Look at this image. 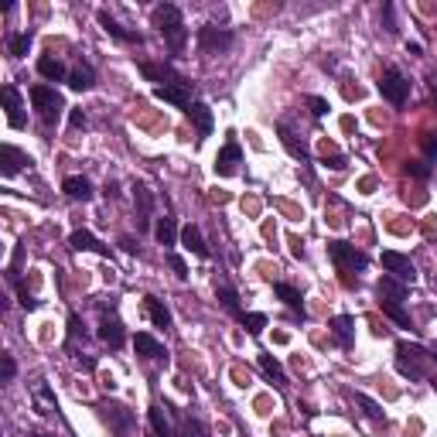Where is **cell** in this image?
<instances>
[{
	"instance_id": "46",
	"label": "cell",
	"mask_w": 437,
	"mask_h": 437,
	"mask_svg": "<svg viewBox=\"0 0 437 437\" xmlns=\"http://www.w3.org/2000/svg\"><path fill=\"white\" fill-rule=\"evenodd\" d=\"M120 246H123V253H130V257L137 253V243H134L130 236H123V239H120Z\"/></svg>"
},
{
	"instance_id": "40",
	"label": "cell",
	"mask_w": 437,
	"mask_h": 437,
	"mask_svg": "<svg viewBox=\"0 0 437 437\" xmlns=\"http://www.w3.org/2000/svg\"><path fill=\"white\" fill-rule=\"evenodd\" d=\"M424 154H427V161L437 164V134H427V137H424Z\"/></svg>"
},
{
	"instance_id": "49",
	"label": "cell",
	"mask_w": 437,
	"mask_h": 437,
	"mask_svg": "<svg viewBox=\"0 0 437 437\" xmlns=\"http://www.w3.org/2000/svg\"><path fill=\"white\" fill-rule=\"evenodd\" d=\"M407 52H410V55H424V48H420L417 41H410V45H407Z\"/></svg>"
},
{
	"instance_id": "19",
	"label": "cell",
	"mask_w": 437,
	"mask_h": 437,
	"mask_svg": "<svg viewBox=\"0 0 437 437\" xmlns=\"http://www.w3.org/2000/svg\"><path fill=\"white\" fill-rule=\"evenodd\" d=\"M0 164H3V168H0L3 178H14L21 168H24V154H21L14 144H3V147H0Z\"/></svg>"
},
{
	"instance_id": "21",
	"label": "cell",
	"mask_w": 437,
	"mask_h": 437,
	"mask_svg": "<svg viewBox=\"0 0 437 437\" xmlns=\"http://www.w3.org/2000/svg\"><path fill=\"white\" fill-rule=\"evenodd\" d=\"M273 294H277V297H280V301L294 311V315H301V318H304V304H301V290H297V287H290V284L277 280V284H273Z\"/></svg>"
},
{
	"instance_id": "43",
	"label": "cell",
	"mask_w": 437,
	"mask_h": 437,
	"mask_svg": "<svg viewBox=\"0 0 437 437\" xmlns=\"http://www.w3.org/2000/svg\"><path fill=\"white\" fill-rule=\"evenodd\" d=\"M69 123H72V130H83V127H86V113H83V109H72V113H69Z\"/></svg>"
},
{
	"instance_id": "3",
	"label": "cell",
	"mask_w": 437,
	"mask_h": 437,
	"mask_svg": "<svg viewBox=\"0 0 437 437\" xmlns=\"http://www.w3.org/2000/svg\"><path fill=\"white\" fill-rule=\"evenodd\" d=\"M427 362H431L427 349H420V345H410V342H400V345H396V369H400V376H410V379H424V372H427Z\"/></svg>"
},
{
	"instance_id": "4",
	"label": "cell",
	"mask_w": 437,
	"mask_h": 437,
	"mask_svg": "<svg viewBox=\"0 0 437 437\" xmlns=\"http://www.w3.org/2000/svg\"><path fill=\"white\" fill-rule=\"evenodd\" d=\"M379 92H383V99H390L393 106H403L407 96H410V79H407L400 69H386L383 79H379Z\"/></svg>"
},
{
	"instance_id": "16",
	"label": "cell",
	"mask_w": 437,
	"mask_h": 437,
	"mask_svg": "<svg viewBox=\"0 0 437 437\" xmlns=\"http://www.w3.org/2000/svg\"><path fill=\"white\" fill-rule=\"evenodd\" d=\"M140 76L144 79H151V83H161V86H168V83H175V69L168 65V62H140Z\"/></svg>"
},
{
	"instance_id": "5",
	"label": "cell",
	"mask_w": 437,
	"mask_h": 437,
	"mask_svg": "<svg viewBox=\"0 0 437 437\" xmlns=\"http://www.w3.org/2000/svg\"><path fill=\"white\" fill-rule=\"evenodd\" d=\"M328 257L335 260L339 270H365V266H369V257H365V253H359V250L349 246V243H342V239L328 243Z\"/></svg>"
},
{
	"instance_id": "50",
	"label": "cell",
	"mask_w": 437,
	"mask_h": 437,
	"mask_svg": "<svg viewBox=\"0 0 437 437\" xmlns=\"http://www.w3.org/2000/svg\"><path fill=\"white\" fill-rule=\"evenodd\" d=\"M31 437H48V434H31Z\"/></svg>"
},
{
	"instance_id": "33",
	"label": "cell",
	"mask_w": 437,
	"mask_h": 437,
	"mask_svg": "<svg viewBox=\"0 0 437 437\" xmlns=\"http://www.w3.org/2000/svg\"><path fill=\"white\" fill-rule=\"evenodd\" d=\"M147 417H151V427H154V434H158V437H175V434H171V424H168V417H164V410H161V407H151V410H147Z\"/></svg>"
},
{
	"instance_id": "17",
	"label": "cell",
	"mask_w": 437,
	"mask_h": 437,
	"mask_svg": "<svg viewBox=\"0 0 437 437\" xmlns=\"http://www.w3.org/2000/svg\"><path fill=\"white\" fill-rule=\"evenodd\" d=\"M134 195H137V226H140V229H147V222H151L147 215L154 212V195H151V188H147V184H137V188H134Z\"/></svg>"
},
{
	"instance_id": "27",
	"label": "cell",
	"mask_w": 437,
	"mask_h": 437,
	"mask_svg": "<svg viewBox=\"0 0 437 437\" xmlns=\"http://www.w3.org/2000/svg\"><path fill=\"white\" fill-rule=\"evenodd\" d=\"M154 236H158V243L161 246H175L178 243V226H175V219H158V226H154Z\"/></svg>"
},
{
	"instance_id": "35",
	"label": "cell",
	"mask_w": 437,
	"mask_h": 437,
	"mask_svg": "<svg viewBox=\"0 0 437 437\" xmlns=\"http://www.w3.org/2000/svg\"><path fill=\"white\" fill-rule=\"evenodd\" d=\"M355 403L365 410V417H369V420H383V410H379V403H376V400H369L365 393H355Z\"/></svg>"
},
{
	"instance_id": "6",
	"label": "cell",
	"mask_w": 437,
	"mask_h": 437,
	"mask_svg": "<svg viewBox=\"0 0 437 437\" xmlns=\"http://www.w3.org/2000/svg\"><path fill=\"white\" fill-rule=\"evenodd\" d=\"M99 417H103V424H106L109 431H116V434H130V427H134V410L123 407V403H103V407H99Z\"/></svg>"
},
{
	"instance_id": "18",
	"label": "cell",
	"mask_w": 437,
	"mask_h": 437,
	"mask_svg": "<svg viewBox=\"0 0 437 437\" xmlns=\"http://www.w3.org/2000/svg\"><path fill=\"white\" fill-rule=\"evenodd\" d=\"M99 339H103L109 349H120V345L127 342V332H123V325H120L116 318H103V325H99Z\"/></svg>"
},
{
	"instance_id": "12",
	"label": "cell",
	"mask_w": 437,
	"mask_h": 437,
	"mask_svg": "<svg viewBox=\"0 0 437 437\" xmlns=\"http://www.w3.org/2000/svg\"><path fill=\"white\" fill-rule=\"evenodd\" d=\"M184 113H188V120H191V127H195L198 140L212 134V109H209L205 103H191V106H188Z\"/></svg>"
},
{
	"instance_id": "29",
	"label": "cell",
	"mask_w": 437,
	"mask_h": 437,
	"mask_svg": "<svg viewBox=\"0 0 437 437\" xmlns=\"http://www.w3.org/2000/svg\"><path fill=\"white\" fill-rule=\"evenodd\" d=\"M277 130H280V140H284L287 154H290V158H297V161H308V147H304V144H297V140H294V134H290L284 123H280Z\"/></svg>"
},
{
	"instance_id": "39",
	"label": "cell",
	"mask_w": 437,
	"mask_h": 437,
	"mask_svg": "<svg viewBox=\"0 0 437 437\" xmlns=\"http://www.w3.org/2000/svg\"><path fill=\"white\" fill-rule=\"evenodd\" d=\"M308 106H311L315 116H325L328 113V99H321V96H308Z\"/></svg>"
},
{
	"instance_id": "41",
	"label": "cell",
	"mask_w": 437,
	"mask_h": 437,
	"mask_svg": "<svg viewBox=\"0 0 437 437\" xmlns=\"http://www.w3.org/2000/svg\"><path fill=\"white\" fill-rule=\"evenodd\" d=\"M17 297H21V308H24V311H34V308H38V301L28 294V287H17Z\"/></svg>"
},
{
	"instance_id": "44",
	"label": "cell",
	"mask_w": 437,
	"mask_h": 437,
	"mask_svg": "<svg viewBox=\"0 0 437 437\" xmlns=\"http://www.w3.org/2000/svg\"><path fill=\"white\" fill-rule=\"evenodd\" d=\"M383 17H386V31H396V24H393V3H383Z\"/></svg>"
},
{
	"instance_id": "26",
	"label": "cell",
	"mask_w": 437,
	"mask_h": 437,
	"mask_svg": "<svg viewBox=\"0 0 437 437\" xmlns=\"http://www.w3.org/2000/svg\"><path fill=\"white\" fill-rule=\"evenodd\" d=\"M92 83H96V76H92V69H89V65H76V69L69 72V89H76V92L92 89Z\"/></svg>"
},
{
	"instance_id": "45",
	"label": "cell",
	"mask_w": 437,
	"mask_h": 437,
	"mask_svg": "<svg viewBox=\"0 0 437 437\" xmlns=\"http://www.w3.org/2000/svg\"><path fill=\"white\" fill-rule=\"evenodd\" d=\"M14 372H17L14 359H10V355H3V379H14Z\"/></svg>"
},
{
	"instance_id": "20",
	"label": "cell",
	"mask_w": 437,
	"mask_h": 437,
	"mask_svg": "<svg viewBox=\"0 0 437 437\" xmlns=\"http://www.w3.org/2000/svg\"><path fill=\"white\" fill-rule=\"evenodd\" d=\"M134 349H137V355H144V359H168L164 345H161L154 335H147V332H140V335L134 339Z\"/></svg>"
},
{
	"instance_id": "32",
	"label": "cell",
	"mask_w": 437,
	"mask_h": 437,
	"mask_svg": "<svg viewBox=\"0 0 437 437\" xmlns=\"http://www.w3.org/2000/svg\"><path fill=\"white\" fill-rule=\"evenodd\" d=\"M379 304H383V311H386V315H390L400 328H410V315L403 311V304H400V301H386V297H383Z\"/></svg>"
},
{
	"instance_id": "51",
	"label": "cell",
	"mask_w": 437,
	"mask_h": 437,
	"mask_svg": "<svg viewBox=\"0 0 437 437\" xmlns=\"http://www.w3.org/2000/svg\"><path fill=\"white\" fill-rule=\"evenodd\" d=\"M434 103H437V89H434Z\"/></svg>"
},
{
	"instance_id": "8",
	"label": "cell",
	"mask_w": 437,
	"mask_h": 437,
	"mask_svg": "<svg viewBox=\"0 0 437 437\" xmlns=\"http://www.w3.org/2000/svg\"><path fill=\"white\" fill-rule=\"evenodd\" d=\"M154 96L164 99V103H171V106H184L188 109L191 106V83L178 76L175 83H168V86H154Z\"/></svg>"
},
{
	"instance_id": "37",
	"label": "cell",
	"mask_w": 437,
	"mask_h": 437,
	"mask_svg": "<svg viewBox=\"0 0 437 437\" xmlns=\"http://www.w3.org/2000/svg\"><path fill=\"white\" fill-rule=\"evenodd\" d=\"M178 437H205V424H202V420H184L181 431H178Z\"/></svg>"
},
{
	"instance_id": "42",
	"label": "cell",
	"mask_w": 437,
	"mask_h": 437,
	"mask_svg": "<svg viewBox=\"0 0 437 437\" xmlns=\"http://www.w3.org/2000/svg\"><path fill=\"white\" fill-rule=\"evenodd\" d=\"M168 263H171V270H175V273H178V277H181V280L188 277V263L181 260L178 253H171V257H168Z\"/></svg>"
},
{
	"instance_id": "13",
	"label": "cell",
	"mask_w": 437,
	"mask_h": 437,
	"mask_svg": "<svg viewBox=\"0 0 437 437\" xmlns=\"http://www.w3.org/2000/svg\"><path fill=\"white\" fill-rule=\"evenodd\" d=\"M332 335H335V342H339V349H352L355 345V321H352L349 315H339V318H332Z\"/></svg>"
},
{
	"instance_id": "11",
	"label": "cell",
	"mask_w": 437,
	"mask_h": 437,
	"mask_svg": "<svg viewBox=\"0 0 437 437\" xmlns=\"http://www.w3.org/2000/svg\"><path fill=\"white\" fill-rule=\"evenodd\" d=\"M0 99H3V106H7V123H10L14 130H24L28 120H24V106H21V92H17V86H3L0 89Z\"/></svg>"
},
{
	"instance_id": "15",
	"label": "cell",
	"mask_w": 437,
	"mask_h": 437,
	"mask_svg": "<svg viewBox=\"0 0 437 437\" xmlns=\"http://www.w3.org/2000/svg\"><path fill=\"white\" fill-rule=\"evenodd\" d=\"M69 246L79 250V253H99V257H109V250H106L92 233H86V229H76V233L69 236Z\"/></svg>"
},
{
	"instance_id": "30",
	"label": "cell",
	"mask_w": 437,
	"mask_h": 437,
	"mask_svg": "<svg viewBox=\"0 0 437 437\" xmlns=\"http://www.w3.org/2000/svg\"><path fill=\"white\" fill-rule=\"evenodd\" d=\"M379 297H386V301H403L407 290H403V284H396V277H383V280H379Z\"/></svg>"
},
{
	"instance_id": "31",
	"label": "cell",
	"mask_w": 437,
	"mask_h": 437,
	"mask_svg": "<svg viewBox=\"0 0 437 437\" xmlns=\"http://www.w3.org/2000/svg\"><path fill=\"white\" fill-rule=\"evenodd\" d=\"M215 294H219V301H222V308H226L229 315H236V318H243V315H246V311H239V294H236L233 287H219Z\"/></svg>"
},
{
	"instance_id": "28",
	"label": "cell",
	"mask_w": 437,
	"mask_h": 437,
	"mask_svg": "<svg viewBox=\"0 0 437 437\" xmlns=\"http://www.w3.org/2000/svg\"><path fill=\"white\" fill-rule=\"evenodd\" d=\"M260 369H263V376H266V379H273L277 386H284V383H287V376H284V365H280L273 355H266V352L260 355Z\"/></svg>"
},
{
	"instance_id": "10",
	"label": "cell",
	"mask_w": 437,
	"mask_h": 437,
	"mask_svg": "<svg viewBox=\"0 0 437 437\" xmlns=\"http://www.w3.org/2000/svg\"><path fill=\"white\" fill-rule=\"evenodd\" d=\"M383 270L390 273V277H396V280H403V284H414L417 280V270H414V263L407 260L403 253H383Z\"/></svg>"
},
{
	"instance_id": "36",
	"label": "cell",
	"mask_w": 437,
	"mask_h": 437,
	"mask_svg": "<svg viewBox=\"0 0 437 437\" xmlns=\"http://www.w3.org/2000/svg\"><path fill=\"white\" fill-rule=\"evenodd\" d=\"M239 321H243V328H246L250 335H260L263 328H266V315H257V311H250V315H243Z\"/></svg>"
},
{
	"instance_id": "7",
	"label": "cell",
	"mask_w": 437,
	"mask_h": 437,
	"mask_svg": "<svg viewBox=\"0 0 437 437\" xmlns=\"http://www.w3.org/2000/svg\"><path fill=\"white\" fill-rule=\"evenodd\" d=\"M239 161H243V151H239V144L229 137V140L222 144V151L215 154L212 171H215L219 178H233V175H236V168H239Z\"/></svg>"
},
{
	"instance_id": "47",
	"label": "cell",
	"mask_w": 437,
	"mask_h": 437,
	"mask_svg": "<svg viewBox=\"0 0 437 437\" xmlns=\"http://www.w3.org/2000/svg\"><path fill=\"white\" fill-rule=\"evenodd\" d=\"M328 168H335V171H342V168H345V158H342V154H335V158L328 161Z\"/></svg>"
},
{
	"instance_id": "1",
	"label": "cell",
	"mask_w": 437,
	"mask_h": 437,
	"mask_svg": "<svg viewBox=\"0 0 437 437\" xmlns=\"http://www.w3.org/2000/svg\"><path fill=\"white\" fill-rule=\"evenodd\" d=\"M151 17H154V28L164 34L168 48L178 55V52L184 48V41H188V31H184V21H181V10H178L175 3H158Z\"/></svg>"
},
{
	"instance_id": "23",
	"label": "cell",
	"mask_w": 437,
	"mask_h": 437,
	"mask_svg": "<svg viewBox=\"0 0 437 437\" xmlns=\"http://www.w3.org/2000/svg\"><path fill=\"white\" fill-rule=\"evenodd\" d=\"M181 243L195 253V257H202V260H209V246H205V239H202V233H198V226H184L181 229Z\"/></svg>"
},
{
	"instance_id": "14",
	"label": "cell",
	"mask_w": 437,
	"mask_h": 437,
	"mask_svg": "<svg viewBox=\"0 0 437 437\" xmlns=\"http://www.w3.org/2000/svg\"><path fill=\"white\" fill-rule=\"evenodd\" d=\"M99 24H103V31H106V34H113V38H116V41H123V45H144V38H140L137 31L120 28V24H116L106 10H99Z\"/></svg>"
},
{
	"instance_id": "9",
	"label": "cell",
	"mask_w": 437,
	"mask_h": 437,
	"mask_svg": "<svg viewBox=\"0 0 437 437\" xmlns=\"http://www.w3.org/2000/svg\"><path fill=\"white\" fill-rule=\"evenodd\" d=\"M198 48L202 52H226V48H233V31H226V28H198Z\"/></svg>"
},
{
	"instance_id": "34",
	"label": "cell",
	"mask_w": 437,
	"mask_h": 437,
	"mask_svg": "<svg viewBox=\"0 0 437 437\" xmlns=\"http://www.w3.org/2000/svg\"><path fill=\"white\" fill-rule=\"evenodd\" d=\"M7 48H10V55H14V58H24V55L31 52V34H10Z\"/></svg>"
},
{
	"instance_id": "25",
	"label": "cell",
	"mask_w": 437,
	"mask_h": 437,
	"mask_svg": "<svg viewBox=\"0 0 437 437\" xmlns=\"http://www.w3.org/2000/svg\"><path fill=\"white\" fill-rule=\"evenodd\" d=\"M38 72H41L48 83H62V79H69V76H65V65H62L58 58H52V55H41V58H38Z\"/></svg>"
},
{
	"instance_id": "2",
	"label": "cell",
	"mask_w": 437,
	"mask_h": 437,
	"mask_svg": "<svg viewBox=\"0 0 437 437\" xmlns=\"http://www.w3.org/2000/svg\"><path fill=\"white\" fill-rule=\"evenodd\" d=\"M31 103H34V109L41 113V120L48 127H55L58 116L65 113V99H62V92L55 86H34L31 89Z\"/></svg>"
},
{
	"instance_id": "38",
	"label": "cell",
	"mask_w": 437,
	"mask_h": 437,
	"mask_svg": "<svg viewBox=\"0 0 437 437\" xmlns=\"http://www.w3.org/2000/svg\"><path fill=\"white\" fill-rule=\"evenodd\" d=\"M407 175L417 178V181H424V178H431V168H427L424 161H410V164H407Z\"/></svg>"
},
{
	"instance_id": "24",
	"label": "cell",
	"mask_w": 437,
	"mask_h": 437,
	"mask_svg": "<svg viewBox=\"0 0 437 437\" xmlns=\"http://www.w3.org/2000/svg\"><path fill=\"white\" fill-rule=\"evenodd\" d=\"M144 308H147L154 328H171V311L164 308V301H158V297H144Z\"/></svg>"
},
{
	"instance_id": "48",
	"label": "cell",
	"mask_w": 437,
	"mask_h": 437,
	"mask_svg": "<svg viewBox=\"0 0 437 437\" xmlns=\"http://www.w3.org/2000/svg\"><path fill=\"white\" fill-rule=\"evenodd\" d=\"M38 396H41V400H48V403H55V393H52L48 386H41V390H38Z\"/></svg>"
},
{
	"instance_id": "22",
	"label": "cell",
	"mask_w": 437,
	"mask_h": 437,
	"mask_svg": "<svg viewBox=\"0 0 437 437\" xmlns=\"http://www.w3.org/2000/svg\"><path fill=\"white\" fill-rule=\"evenodd\" d=\"M62 191L69 195V198H76V202H86L89 195H92V184H89V178L83 175H72L62 181Z\"/></svg>"
}]
</instances>
